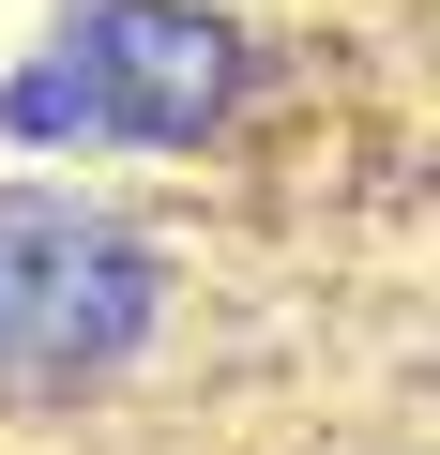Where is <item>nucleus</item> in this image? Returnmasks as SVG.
I'll return each instance as SVG.
<instances>
[{"label": "nucleus", "mask_w": 440, "mask_h": 455, "mask_svg": "<svg viewBox=\"0 0 440 455\" xmlns=\"http://www.w3.org/2000/svg\"><path fill=\"white\" fill-rule=\"evenodd\" d=\"M46 61L92 92V137H122V152H197L244 107V31L197 0H61Z\"/></svg>", "instance_id": "2"}, {"label": "nucleus", "mask_w": 440, "mask_h": 455, "mask_svg": "<svg viewBox=\"0 0 440 455\" xmlns=\"http://www.w3.org/2000/svg\"><path fill=\"white\" fill-rule=\"evenodd\" d=\"M167 274L92 197H0V379H107L152 334Z\"/></svg>", "instance_id": "1"}]
</instances>
